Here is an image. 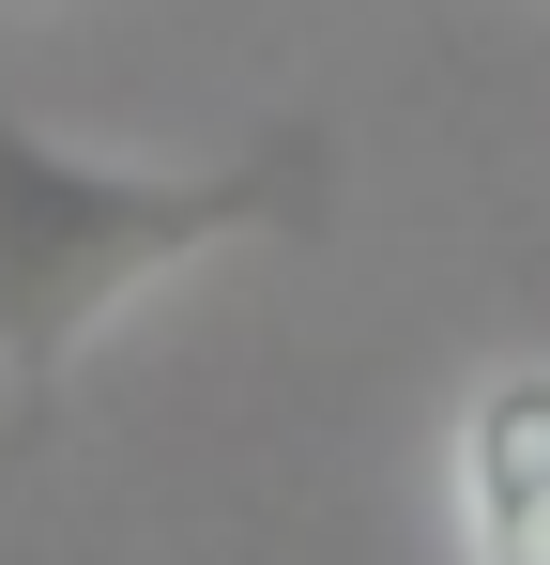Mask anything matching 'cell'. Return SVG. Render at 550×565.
<instances>
[{
    "label": "cell",
    "mask_w": 550,
    "mask_h": 565,
    "mask_svg": "<svg viewBox=\"0 0 550 565\" xmlns=\"http://www.w3.org/2000/svg\"><path fill=\"white\" fill-rule=\"evenodd\" d=\"M321 199H337V138L321 122H261L230 153L123 169V153L46 138L31 107L0 93V397L15 413L62 397L77 352L123 306H154L169 276L230 260V245H306Z\"/></svg>",
    "instance_id": "1"
},
{
    "label": "cell",
    "mask_w": 550,
    "mask_h": 565,
    "mask_svg": "<svg viewBox=\"0 0 550 565\" xmlns=\"http://www.w3.org/2000/svg\"><path fill=\"white\" fill-rule=\"evenodd\" d=\"M458 565H550V367H489L444 428Z\"/></svg>",
    "instance_id": "2"
},
{
    "label": "cell",
    "mask_w": 550,
    "mask_h": 565,
    "mask_svg": "<svg viewBox=\"0 0 550 565\" xmlns=\"http://www.w3.org/2000/svg\"><path fill=\"white\" fill-rule=\"evenodd\" d=\"M0 15H31V0H0Z\"/></svg>",
    "instance_id": "3"
}]
</instances>
